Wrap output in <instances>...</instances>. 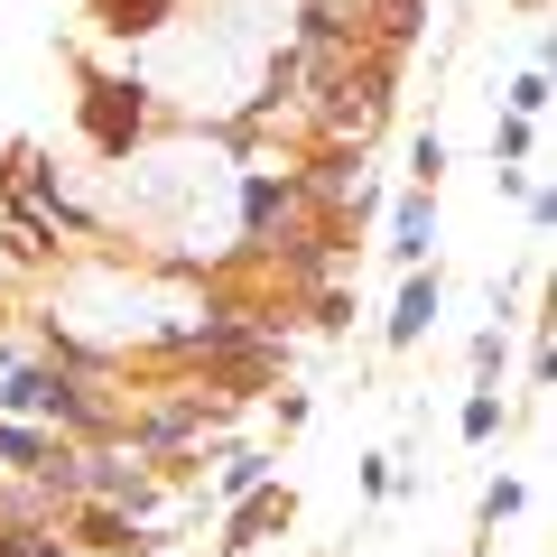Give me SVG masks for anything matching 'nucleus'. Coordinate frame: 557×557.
I'll use <instances>...</instances> for the list:
<instances>
[{
    "mask_svg": "<svg viewBox=\"0 0 557 557\" xmlns=\"http://www.w3.org/2000/svg\"><path fill=\"white\" fill-rule=\"evenodd\" d=\"M428 317H437V278H418L409 298H399V317H391V335L409 344V335H418V325H428Z\"/></svg>",
    "mask_w": 557,
    "mask_h": 557,
    "instance_id": "f257e3e1",
    "label": "nucleus"
}]
</instances>
